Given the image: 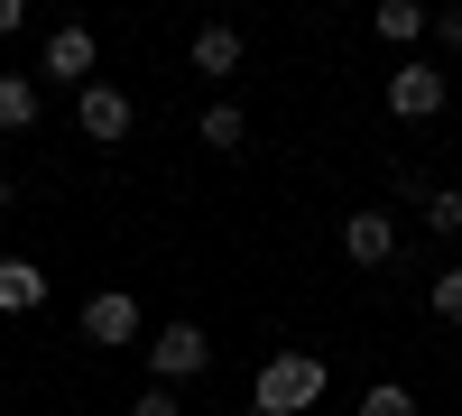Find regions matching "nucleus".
Returning a JSON list of instances; mask_svg holds the SVG:
<instances>
[{"label": "nucleus", "mask_w": 462, "mask_h": 416, "mask_svg": "<svg viewBox=\"0 0 462 416\" xmlns=\"http://www.w3.org/2000/svg\"><path fill=\"white\" fill-rule=\"evenodd\" d=\"M324 380H333V370L315 352H268L259 380H250V398H259V416H305V407L324 398Z\"/></svg>", "instance_id": "f257e3e1"}, {"label": "nucleus", "mask_w": 462, "mask_h": 416, "mask_svg": "<svg viewBox=\"0 0 462 416\" xmlns=\"http://www.w3.org/2000/svg\"><path fill=\"white\" fill-rule=\"evenodd\" d=\"M148 370H158V389L204 380V370H213V333H204V324H167V333H148Z\"/></svg>", "instance_id": "f03ea898"}, {"label": "nucleus", "mask_w": 462, "mask_h": 416, "mask_svg": "<svg viewBox=\"0 0 462 416\" xmlns=\"http://www.w3.org/2000/svg\"><path fill=\"white\" fill-rule=\"evenodd\" d=\"M130 121H139V111H130V93H121V84H102V74H93L84 93H74V130H84L93 148H121V139H130Z\"/></svg>", "instance_id": "7ed1b4c3"}, {"label": "nucleus", "mask_w": 462, "mask_h": 416, "mask_svg": "<svg viewBox=\"0 0 462 416\" xmlns=\"http://www.w3.org/2000/svg\"><path fill=\"white\" fill-rule=\"evenodd\" d=\"M389 111H398V121H435V111H444V65L407 56V65L389 74Z\"/></svg>", "instance_id": "20e7f679"}, {"label": "nucleus", "mask_w": 462, "mask_h": 416, "mask_svg": "<svg viewBox=\"0 0 462 416\" xmlns=\"http://www.w3.org/2000/svg\"><path fill=\"white\" fill-rule=\"evenodd\" d=\"M342 250H352V269H398V222L389 213H342Z\"/></svg>", "instance_id": "39448f33"}, {"label": "nucleus", "mask_w": 462, "mask_h": 416, "mask_svg": "<svg viewBox=\"0 0 462 416\" xmlns=\"http://www.w3.org/2000/svg\"><path fill=\"white\" fill-rule=\"evenodd\" d=\"M84 343L93 352H130L139 343V296H84Z\"/></svg>", "instance_id": "423d86ee"}, {"label": "nucleus", "mask_w": 462, "mask_h": 416, "mask_svg": "<svg viewBox=\"0 0 462 416\" xmlns=\"http://www.w3.org/2000/svg\"><path fill=\"white\" fill-rule=\"evenodd\" d=\"M37 65H47L56 84L84 93V84H93V28H47V56H37Z\"/></svg>", "instance_id": "0eeeda50"}, {"label": "nucleus", "mask_w": 462, "mask_h": 416, "mask_svg": "<svg viewBox=\"0 0 462 416\" xmlns=\"http://www.w3.org/2000/svg\"><path fill=\"white\" fill-rule=\"evenodd\" d=\"M47 306V269L37 259H0V315H37Z\"/></svg>", "instance_id": "6e6552de"}, {"label": "nucleus", "mask_w": 462, "mask_h": 416, "mask_svg": "<svg viewBox=\"0 0 462 416\" xmlns=\"http://www.w3.org/2000/svg\"><path fill=\"white\" fill-rule=\"evenodd\" d=\"M195 74H241V28H195Z\"/></svg>", "instance_id": "1a4fd4ad"}, {"label": "nucleus", "mask_w": 462, "mask_h": 416, "mask_svg": "<svg viewBox=\"0 0 462 416\" xmlns=\"http://www.w3.org/2000/svg\"><path fill=\"white\" fill-rule=\"evenodd\" d=\"M370 28H379V47H416V37H426V10H416V0H379Z\"/></svg>", "instance_id": "9d476101"}, {"label": "nucleus", "mask_w": 462, "mask_h": 416, "mask_svg": "<svg viewBox=\"0 0 462 416\" xmlns=\"http://www.w3.org/2000/svg\"><path fill=\"white\" fill-rule=\"evenodd\" d=\"M0 130H37V74H0Z\"/></svg>", "instance_id": "9b49d317"}, {"label": "nucleus", "mask_w": 462, "mask_h": 416, "mask_svg": "<svg viewBox=\"0 0 462 416\" xmlns=\"http://www.w3.org/2000/svg\"><path fill=\"white\" fill-rule=\"evenodd\" d=\"M241 139H250L241 102H213V111H204V148H241Z\"/></svg>", "instance_id": "f8f14e48"}, {"label": "nucleus", "mask_w": 462, "mask_h": 416, "mask_svg": "<svg viewBox=\"0 0 462 416\" xmlns=\"http://www.w3.org/2000/svg\"><path fill=\"white\" fill-rule=\"evenodd\" d=\"M361 416H416V389L407 380H379V389H361Z\"/></svg>", "instance_id": "ddd939ff"}, {"label": "nucleus", "mask_w": 462, "mask_h": 416, "mask_svg": "<svg viewBox=\"0 0 462 416\" xmlns=\"http://www.w3.org/2000/svg\"><path fill=\"white\" fill-rule=\"evenodd\" d=\"M426 306H435V315H444V324H462V269H444V278H435V287H426Z\"/></svg>", "instance_id": "4468645a"}, {"label": "nucleus", "mask_w": 462, "mask_h": 416, "mask_svg": "<svg viewBox=\"0 0 462 416\" xmlns=\"http://www.w3.org/2000/svg\"><path fill=\"white\" fill-rule=\"evenodd\" d=\"M426 232H444V241H462V195H435V204H426Z\"/></svg>", "instance_id": "2eb2a0df"}, {"label": "nucleus", "mask_w": 462, "mask_h": 416, "mask_svg": "<svg viewBox=\"0 0 462 416\" xmlns=\"http://www.w3.org/2000/svg\"><path fill=\"white\" fill-rule=\"evenodd\" d=\"M435 195H444V185H435L426 167H398V204H435Z\"/></svg>", "instance_id": "dca6fc26"}, {"label": "nucleus", "mask_w": 462, "mask_h": 416, "mask_svg": "<svg viewBox=\"0 0 462 416\" xmlns=\"http://www.w3.org/2000/svg\"><path fill=\"white\" fill-rule=\"evenodd\" d=\"M426 37H444V47H462V10H426Z\"/></svg>", "instance_id": "f3484780"}, {"label": "nucleus", "mask_w": 462, "mask_h": 416, "mask_svg": "<svg viewBox=\"0 0 462 416\" xmlns=\"http://www.w3.org/2000/svg\"><path fill=\"white\" fill-rule=\"evenodd\" d=\"M130 416H176V389H139V407Z\"/></svg>", "instance_id": "a211bd4d"}, {"label": "nucleus", "mask_w": 462, "mask_h": 416, "mask_svg": "<svg viewBox=\"0 0 462 416\" xmlns=\"http://www.w3.org/2000/svg\"><path fill=\"white\" fill-rule=\"evenodd\" d=\"M19 19H28V10H19V0H0V37H10V28H19Z\"/></svg>", "instance_id": "6ab92c4d"}, {"label": "nucleus", "mask_w": 462, "mask_h": 416, "mask_svg": "<svg viewBox=\"0 0 462 416\" xmlns=\"http://www.w3.org/2000/svg\"><path fill=\"white\" fill-rule=\"evenodd\" d=\"M10 195H19V185H10V176H0V213H10Z\"/></svg>", "instance_id": "aec40b11"}]
</instances>
